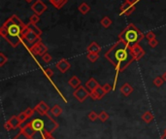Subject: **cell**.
<instances>
[{"instance_id": "1", "label": "cell", "mask_w": 166, "mask_h": 139, "mask_svg": "<svg viewBox=\"0 0 166 139\" xmlns=\"http://www.w3.org/2000/svg\"><path fill=\"white\" fill-rule=\"evenodd\" d=\"M105 57L110 60L116 68H118L119 71L124 70V68H126L129 63L134 60L130 48L119 40L105 54Z\"/></svg>"}, {"instance_id": "2", "label": "cell", "mask_w": 166, "mask_h": 139, "mask_svg": "<svg viewBox=\"0 0 166 139\" xmlns=\"http://www.w3.org/2000/svg\"><path fill=\"white\" fill-rule=\"evenodd\" d=\"M145 37L142 31H140L133 24H129L124 29L119 33V40L126 44L128 47H132L133 45L139 43Z\"/></svg>"}, {"instance_id": "3", "label": "cell", "mask_w": 166, "mask_h": 139, "mask_svg": "<svg viewBox=\"0 0 166 139\" xmlns=\"http://www.w3.org/2000/svg\"><path fill=\"white\" fill-rule=\"evenodd\" d=\"M2 25H4L5 27H6L7 31H8V35L6 38H5L6 39V41L12 46L13 48L18 47V45L21 43V39H22L21 30L24 27H21V25H17V24H14V22L10 19H8Z\"/></svg>"}, {"instance_id": "4", "label": "cell", "mask_w": 166, "mask_h": 139, "mask_svg": "<svg viewBox=\"0 0 166 139\" xmlns=\"http://www.w3.org/2000/svg\"><path fill=\"white\" fill-rule=\"evenodd\" d=\"M30 52L35 56H44L46 53H48V47L41 40H38L36 43L32 45V47L30 48Z\"/></svg>"}, {"instance_id": "5", "label": "cell", "mask_w": 166, "mask_h": 139, "mask_svg": "<svg viewBox=\"0 0 166 139\" xmlns=\"http://www.w3.org/2000/svg\"><path fill=\"white\" fill-rule=\"evenodd\" d=\"M89 94H90V92L87 89H85V87L81 86V87H79L78 89L75 90V91L73 92V95L78 101L84 102L89 96Z\"/></svg>"}, {"instance_id": "6", "label": "cell", "mask_w": 166, "mask_h": 139, "mask_svg": "<svg viewBox=\"0 0 166 139\" xmlns=\"http://www.w3.org/2000/svg\"><path fill=\"white\" fill-rule=\"evenodd\" d=\"M130 52H131V55H132L134 60H139L145 55V51L142 49L139 43H137V44L133 45L132 47H130Z\"/></svg>"}, {"instance_id": "7", "label": "cell", "mask_w": 166, "mask_h": 139, "mask_svg": "<svg viewBox=\"0 0 166 139\" xmlns=\"http://www.w3.org/2000/svg\"><path fill=\"white\" fill-rule=\"evenodd\" d=\"M47 9H48L47 5H45V3L42 0H36V1L31 5V10L39 16H41L45 11H47Z\"/></svg>"}, {"instance_id": "8", "label": "cell", "mask_w": 166, "mask_h": 139, "mask_svg": "<svg viewBox=\"0 0 166 139\" xmlns=\"http://www.w3.org/2000/svg\"><path fill=\"white\" fill-rule=\"evenodd\" d=\"M135 5L134 4H130L128 2H124L122 7H121V14L125 15V16H129L132 14L135 11Z\"/></svg>"}, {"instance_id": "9", "label": "cell", "mask_w": 166, "mask_h": 139, "mask_svg": "<svg viewBox=\"0 0 166 139\" xmlns=\"http://www.w3.org/2000/svg\"><path fill=\"white\" fill-rule=\"evenodd\" d=\"M55 66H56V68H58L61 73H65V72H67L70 69L71 64H70V62L68 61L67 60L62 59L58 63H56Z\"/></svg>"}, {"instance_id": "10", "label": "cell", "mask_w": 166, "mask_h": 139, "mask_svg": "<svg viewBox=\"0 0 166 139\" xmlns=\"http://www.w3.org/2000/svg\"><path fill=\"white\" fill-rule=\"evenodd\" d=\"M29 28V27H28ZM25 39L27 40V42H29L30 44H33V43H36L37 42V40H40L41 38L38 37L37 35L34 32H32L30 29H28V31L25 33V35L24 36Z\"/></svg>"}, {"instance_id": "11", "label": "cell", "mask_w": 166, "mask_h": 139, "mask_svg": "<svg viewBox=\"0 0 166 139\" xmlns=\"http://www.w3.org/2000/svg\"><path fill=\"white\" fill-rule=\"evenodd\" d=\"M21 132H22V134H24L26 138H31L33 137V135L35 134V130L33 129V127L31 126L30 123L29 124H27L24 129H21Z\"/></svg>"}, {"instance_id": "12", "label": "cell", "mask_w": 166, "mask_h": 139, "mask_svg": "<svg viewBox=\"0 0 166 139\" xmlns=\"http://www.w3.org/2000/svg\"><path fill=\"white\" fill-rule=\"evenodd\" d=\"M30 125L35 131H41L44 129V122L41 119H34L30 122Z\"/></svg>"}, {"instance_id": "13", "label": "cell", "mask_w": 166, "mask_h": 139, "mask_svg": "<svg viewBox=\"0 0 166 139\" xmlns=\"http://www.w3.org/2000/svg\"><path fill=\"white\" fill-rule=\"evenodd\" d=\"M119 91H121V92H122V94H123L124 96H128V95H130L133 92V88H132V86H131L130 84L124 83V84L121 87Z\"/></svg>"}, {"instance_id": "14", "label": "cell", "mask_w": 166, "mask_h": 139, "mask_svg": "<svg viewBox=\"0 0 166 139\" xmlns=\"http://www.w3.org/2000/svg\"><path fill=\"white\" fill-rule=\"evenodd\" d=\"M35 109H36V111H37L38 113H40L41 115L47 114V113L49 112V110H51L50 107L48 106V104H46L44 101H41V102H40V103L38 104V105L35 107Z\"/></svg>"}, {"instance_id": "15", "label": "cell", "mask_w": 166, "mask_h": 139, "mask_svg": "<svg viewBox=\"0 0 166 139\" xmlns=\"http://www.w3.org/2000/svg\"><path fill=\"white\" fill-rule=\"evenodd\" d=\"M85 87L90 91H95L97 88L99 87V84L98 82L94 79V78H90L87 83H85Z\"/></svg>"}, {"instance_id": "16", "label": "cell", "mask_w": 166, "mask_h": 139, "mask_svg": "<svg viewBox=\"0 0 166 139\" xmlns=\"http://www.w3.org/2000/svg\"><path fill=\"white\" fill-rule=\"evenodd\" d=\"M81 80H80L77 76H72L71 78H70V80L68 81V84H69L70 86H71V88H73V89H78L79 87H81Z\"/></svg>"}, {"instance_id": "17", "label": "cell", "mask_w": 166, "mask_h": 139, "mask_svg": "<svg viewBox=\"0 0 166 139\" xmlns=\"http://www.w3.org/2000/svg\"><path fill=\"white\" fill-rule=\"evenodd\" d=\"M87 51H88V53H96V54H98L99 52L101 51V47L96 42H91L88 46Z\"/></svg>"}, {"instance_id": "18", "label": "cell", "mask_w": 166, "mask_h": 139, "mask_svg": "<svg viewBox=\"0 0 166 139\" xmlns=\"http://www.w3.org/2000/svg\"><path fill=\"white\" fill-rule=\"evenodd\" d=\"M49 1L55 8H56L58 10H60L67 3V0H49Z\"/></svg>"}, {"instance_id": "19", "label": "cell", "mask_w": 166, "mask_h": 139, "mask_svg": "<svg viewBox=\"0 0 166 139\" xmlns=\"http://www.w3.org/2000/svg\"><path fill=\"white\" fill-rule=\"evenodd\" d=\"M27 26L29 27V29H30L32 32H34V33H35L38 37L41 38V35H42V30L40 29V28H39L36 25H33V24H31V22H29V24H27Z\"/></svg>"}, {"instance_id": "20", "label": "cell", "mask_w": 166, "mask_h": 139, "mask_svg": "<svg viewBox=\"0 0 166 139\" xmlns=\"http://www.w3.org/2000/svg\"><path fill=\"white\" fill-rule=\"evenodd\" d=\"M8 122H9V123H10L11 125H12L13 129H16V127L20 126V125H21V123L18 116H13V117H11L10 120H9Z\"/></svg>"}, {"instance_id": "21", "label": "cell", "mask_w": 166, "mask_h": 139, "mask_svg": "<svg viewBox=\"0 0 166 139\" xmlns=\"http://www.w3.org/2000/svg\"><path fill=\"white\" fill-rule=\"evenodd\" d=\"M79 11H80V13H82L83 15H85V14H88L89 11H90V7H89V5L87 4L85 2H83L81 5L79 6Z\"/></svg>"}, {"instance_id": "22", "label": "cell", "mask_w": 166, "mask_h": 139, "mask_svg": "<svg viewBox=\"0 0 166 139\" xmlns=\"http://www.w3.org/2000/svg\"><path fill=\"white\" fill-rule=\"evenodd\" d=\"M142 120L144 121L145 123L149 124L153 120V115L150 111H147V112H145L144 114L142 115Z\"/></svg>"}, {"instance_id": "23", "label": "cell", "mask_w": 166, "mask_h": 139, "mask_svg": "<svg viewBox=\"0 0 166 139\" xmlns=\"http://www.w3.org/2000/svg\"><path fill=\"white\" fill-rule=\"evenodd\" d=\"M51 113L53 116H55V117H58V116L62 113V108L56 104V105H55L53 108H51Z\"/></svg>"}, {"instance_id": "24", "label": "cell", "mask_w": 166, "mask_h": 139, "mask_svg": "<svg viewBox=\"0 0 166 139\" xmlns=\"http://www.w3.org/2000/svg\"><path fill=\"white\" fill-rule=\"evenodd\" d=\"M100 24L103 25V27H105V28H108L109 26H110L112 25V20L109 18V17L107 16H104L103 18L101 19L100 21Z\"/></svg>"}, {"instance_id": "25", "label": "cell", "mask_w": 166, "mask_h": 139, "mask_svg": "<svg viewBox=\"0 0 166 139\" xmlns=\"http://www.w3.org/2000/svg\"><path fill=\"white\" fill-rule=\"evenodd\" d=\"M11 21H12L14 24H17V25H21V27H25L26 25L25 24H24V22H22V21L19 18L18 16H16V15H13V16H11L10 18H9Z\"/></svg>"}, {"instance_id": "26", "label": "cell", "mask_w": 166, "mask_h": 139, "mask_svg": "<svg viewBox=\"0 0 166 139\" xmlns=\"http://www.w3.org/2000/svg\"><path fill=\"white\" fill-rule=\"evenodd\" d=\"M87 56H88V59H89L91 62H95L97 60H98L99 55L96 54V53H88Z\"/></svg>"}, {"instance_id": "27", "label": "cell", "mask_w": 166, "mask_h": 139, "mask_svg": "<svg viewBox=\"0 0 166 139\" xmlns=\"http://www.w3.org/2000/svg\"><path fill=\"white\" fill-rule=\"evenodd\" d=\"M39 21H40V16H39V15L33 14V15L30 16L29 22H31V24H33V25H36V24H38Z\"/></svg>"}, {"instance_id": "28", "label": "cell", "mask_w": 166, "mask_h": 139, "mask_svg": "<svg viewBox=\"0 0 166 139\" xmlns=\"http://www.w3.org/2000/svg\"><path fill=\"white\" fill-rule=\"evenodd\" d=\"M94 91L96 92V95H98L99 99H101V98L106 95V92L104 91V90H103V87H100V86H99L98 88H97Z\"/></svg>"}, {"instance_id": "29", "label": "cell", "mask_w": 166, "mask_h": 139, "mask_svg": "<svg viewBox=\"0 0 166 139\" xmlns=\"http://www.w3.org/2000/svg\"><path fill=\"white\" fill-rule=\"evenodd\" d=\"M98 119L101 122H106L109 119V114L105 111H101L100 114H98Z\"/></svg>"}, {"instance_id": "30", "label": "cell", "mask_w": 166, "mask_h": 139, "mask_svg": "<svg viewBox=\"0 0 166 139\" xmlns=\"http://www.w3.org/2000/svg\"><path fill=\"white\" fill-rule=\"evenodd\" d=\"M163 82H164V80L162 79V77H156L153 83V85L156 86V87H161Z\"/></svg>"}, {"instance_id": "31", "label": "cell", "mask_w": 166, "mask_h": 139, "mask_svg": "<svg viewBox=\"0 0 166 139\" xmlns=\"http://www.w3.org/2000/svg\"><path fill=\"white\" fill-rule=\"evenodd\" d=\"M8 61V57L3 53H0V66H3Z\"/></svg>"}, {"instance_id": "32", "label": "cell", "mask_w": 166, "mask_h": 139, "mask_svg": "<svg viewBox=\"0 0 166 139\" xmlns=\"http://www.w3.org/2000/svg\"><path fill=\"white\" fill-rule=\"evenodd\" d=\"M89 119L90 121L94 122V121H96L97 119H98V114H96V112H94V111H91L89 114Z\"/></svg>"}, {"instance_id": "33", "label": "cell", "mask_w": 166, "mask_h": 139, "mask_svg": "<svg viewBox=\"0 0 166 139\" xmlns=\"http://www.w3.org/2000/svg\"><path fill=\"white\" fill-rule=\"evenodd\" d=\"M0 35H1L3 38H6L8 35V31H7V28L5 27L4 25H2L0 27Z\"/></svg>"}, {"instance_id": "34", "label": "cell", "mask_w": 166, "mask_h": 139, "mask_svg": "<svg viewBox=\"0 0 166 139\" xmlns=\"http://www.w3.org/2000/svg\"><path fill=\"white\" fill-rule=\"evenodd\" d=\"M145 37H146V39L148 40V41H151V40L156 38V34H154L153 31H149V32L146 34V35H145Z\"/></svg>"}, {"instance_id": "35", "label": "cell", "mask_w": 166, "mask_h": 139, "mask_svg": "<svg viewBox=\"0 0 166 139\" xmlns=\"http://www.w3.org/2000/svg\"><path fill=\"white\" fill-rule=\"evenodd\" d=\"M42 60H43V61L44 62H50L51 60V56L49 54V53H46L44 56H42Z\"/></svg>"}, {"instance_id": "36", "label": "cell", "mask_w": 166, "mask_h": 139, "mask_svg": "<svg viewBox=\"0 0 166 139\" xmlns=\"http://www.w3.org/2000/svg\"><path fill=\"white\" fill-rule=\"evenodd\" d=\"M157 45H158V41H157V38H154V39L151 40V41H149V46H150L151 48H156Z\"/></svg>"}, {"instance_id": "37", "label": "cell", "mask_w": 166, "mask_h": 139, "mask_svg": "<svg viewBox=\"0 0 166 139\" xmlns=\"http://www.w3.org/2000/svg\"><path fill=\"white\" fill-rule=\"evenodd\" d=\"M103 90H104V91L106 92V94H108V92H110L113 90V88L110 84H105L104 86H103Z\"/></svg>"}, {"instance_id": "38", "label": "cell", "mask_w": 166, "mask_h": 139, "mask_svg": "<svg viewBox=\"0 0 166 139\" xmlns=\"http://www.w3.org/2000/svg\"><path fill=\"white\" fill-rule=\"evenodd\" d=\"M25 113L26 114V116H27L28 118H30V117H32L33 114H34V109H32V108H27L25 111Z\"/></svg>"}, {"instance_id": "39", "label": "cell", "mask_w": 166, "mask_h": 139, "mask_svg": "<svg viewBox=\"0 0 166 139\" xmlns=\"http://www.w3.org/2000/svg\"><path fill=\"white\" fill-rule=\"evenodd\" d=\"M44 72H45L46 75H47V77H49V78L53 77V75H54V71L51 70V69H50V68H46L45 70H44Z\"/></svg>"}, {"instance_id": "40", "label": "cell", "mask_w": 166, "mask_h": 139, "mask_svg": "<svg viewBox=\"0 0 166 139\" xmlns=\"http://www.w3.org/2000/svg\"><path fill=\"white\" fill-rule=\"evenodd\" d=\"M18 117H19V119L21 120V123H22V122H25L26 119H28V117H27V116H26V114L25 113V112H21L19 116H18Z\"/></svg>"}, {"instance_id": "41", "label": "cell", "mask_w": 166, "mask_h": 139, "mask_svg": "<svg viewBox=\"0 0 166 139\" xmlns=\"http://www.w3.org/2000/svg\"><path fill=\"white\" fill-rule=\"evenodd\" d=\"M89 97L92 98L93 100H97V99H99L98 98V95H96V92L93 91H90V94H89Z\"/></svg>"}, {"instance_id": "42", "label": "cell", "mask_w": 166, "mask_h": 139, "mask_svg": "<svg viewBox=\"0 0 166 139\" xmlns=\"http://www.w3.org/2000/svg\"><path fill=\"white\" fill-rule=\"evenodd\" d=\"M5 129H8V130H10V129H13V126H12V125H11V124L9 123V122H7L6 125H5Z\"/></svg>"}, {"instance_id": "43", "label": "cell", "mask_w": 166, "mask_h": 139, "mask_svg": "<svg viewBox=\"0 0 166 139\" xmlns=\"http://www.w3.org/2000/svg\"><path fill=\"white\" fill-rule=\"evenodd\" d=\"M137 1H138V0H124V2H128L130 4H134V5Z\"/></svg>"}, {"instance_id": "44", "label": "cell", "mask_w": 166, "mask_h": 139, "mask_svg": "<svg viewBox=\"0 0 166 139\" xmlns=\"http://www.w3.org/2000/svg\"><path fill=\"white\" fill-rule=\"evenodd\" d=\"M161 77H162V79L164 80V82H166V72H164V73L162 74Z\"/></svg>"}, {"instance_id": "45", "label": "cell", "mask_w": 166, "mask_h": 139, "mask_svg": "<svg viewBox=\"0 0 166 139\" xmlns=\"http://www.w3.org/2000/svg\"><path fill=\"white\" fill-rule=\"evenodd\" d=\"M25 1H26L27 3H32V2L34 1V0H25Z\"/></svg>"}, {"instance_id": "46", "label": "cell", "mask_w": 166, "mask_h": 139, "mask_svg": "<svg viewBox=\"0 0 166 139\" xmlns=\"http://www.w3.org/2000/svg\"><path fill=\"white\" fill-rule=\"evenodd\" d=\"M161 139H166V134H165V133H164V134L161 136Z\"/></svg>"}, {"instance_id": "47", "label": "cell", "mask_w": 166, "mask_h": 139, "mask_svg": "<svg viewBox=\"0 0 166 139\" xmlns=\"http://www.w3.org/2000/svg\"><path fill=\"white\" fill-rule=\"evenodd\" d=\"M164 133H165V134H166V129H165V130H164Z\"/></svg>"}, {"instance_id": "48", "label": "cell", "mask_w": 166, "mask_h": 139, "mask_svg": "<svg viewBox=\"0 0 166 139\" xmlns=\"http://www.w3.org/2000/svg\"><path fill=\"white\" fill-rule=\"evenodd\" d=\"M50 139H51V138H50Z\"/></svg>"}]
</instances>
